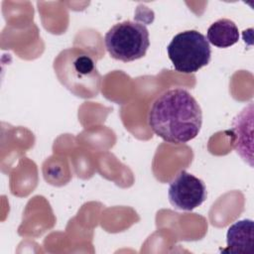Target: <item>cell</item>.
<instances>
[{"instance_id": "1", "label": "cell", "mask_w": 254, "mask_h": 254, "mask_svg": "<svg viewBox=\"0 0 254 254\" xmlns=\"http://www.w3.org/2000/svg\"><path fill=\"white\" fill-rule=\"evenodd\" d=\"M147 121L152 131L164 141L184 144L198 135L202 124V111L187 89L171 88L153 101Z\"/></svg>"}, {"instance_id": "2", "label": "cell", "mask_w": 254, "mask_h": 254, "mask_svg": "<svg viewBox=\"0 0 254 254\" xmlns=\"http://www.w3.org/2000/svg\"><path fill=\"white\" fill-rule=\"evenodd\" d=\"M54 68L62 84L76 96L87 98L98 94L101 75L94 60L85 51L71 48L61 52Z\"/></svg>"}, {"instance_id": "3", "label": "cell", "mask_w": 254, "mask_h": 254, "mask_svg": "<svg viewBox=\"0 0 254 254\" xmlns=\"http://www.w3.org/2000/svg\"><path fill=\"white\" fill-rule=\"evenodd\" d=\"M104 45L113 59L124 63L133 62L146 55L150 46L149 31L144 24L123 21L106 32Z\"/></svg>"}, {"instance_id": "4", "label": "cell", "mask_w": 254, "mask_h": 254, "mask_svg": "<svg viewBox=\"0 0 254 254\" xmlns=\"http://www.w3.org/2000/svg\"><path fill=\"white\" fill-rule=\"evenodd\" d=\"M169 59L177 71L196 72L210 62L211 50L206 38L196 30L177 34L167 47Z\"/></svg>"}, {"instance_id": "5", "label": "cell", "mask_w": 254, "mask_h": 254, "mask_svg": "<svg viewBox=\"0 0 254 254\" xmlns=\"http://www.w3.org/2000/svg\"><path fill=\"white\" fill-rule=\"evenodd\" d=\"M168 196L175 208L190 211L206 199L207 192L200 179L183 170L170 183Z\"/></svg>"}, {"instance_id": "6", "label": "cell", "mask_w": 254, "mask_h": 254, "mask_svg": "<svg viewBox=\"0 0 254 254\" xmlns=\"http://www.w3.org/2000/svg\"><path fill=\"white\" fill-rule=\"evenodd\" d=\"M254 223L251 219H243L233 223L227 230V247L223 252L236 254H252L254 251Z\"/></svg>"}, {"instance_id": "7", "label": "cell", "mask_w": 254, "mask_h": 254, "mask_svg": "<svg viewBox=\"0 0 254 254\" xmlns=\"http://www.w3.org/2000/svg\"><path fill=\"white\" fill-rule=\"evenodd\" d=\"M252 104L248 108H244L233 120L231 132L233 133V146L237 154L244 160H249L252 166V142L247 140V135L252 136V123L246 127L247 123L252 120Z\"/></svg>"}, {"instance_id": "8", "label": "cell", "mask_w": 254, "mask_h": 254, "mask_svg": "<svg viewBox=\"0 0 254 254\" xmlns=\"http://www.w3.org/2000/svg\"><path fill=\"white\" fill-rule=\"evenodd\" d=\"M206 40L217 48H228L238 42V28L229 19H219L208 27Z\"/></svg>"}]
</instances>
